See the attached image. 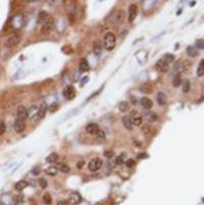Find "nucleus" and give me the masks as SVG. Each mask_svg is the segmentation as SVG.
<instances>
[{"mask_svg": "<svg viewBox=\"0 0 204 205\" xmlns=\"http://www.w3.org/2000/svg\"><path fill=\"white\" fill-rule=\"evenodd\" d=\"M116 38L114 36L113 33H106L104 36V42H103L102 45L104 46V48L108 51H111L114 47H116Z\"/></svg>", "mask_w": 204, "mask_h": 205, "instance_id": "1", "label": "nucleus"}, {"mask_svg": "<svg viewBox=\"0 0 204 205\" xmlns=\"http://www.w3.org/2000/svg\"><path fill=\"white\" fill-rule=\"evenodd\" d=\"M54 29V19L52 16H48V19L43 23L42 26V33L43 34H49Z\"/></svg>", "mask_w": 204, "mask_h": 205, "instance_id": "2", "label": "nucleus"}, {"mask_svg": "<svg viewBox=\"0 0 204 205\" xmlns=\"http://www.w3.org/2000/svg\"><path fill=\"white\" fill-rule=\"evenodd\" d=\"M130 119H131V122L133 123V126H141L143 123V116L140 114L138 111L136 110H133L131 112V114L129 115Z\"/></svg>", "mask_w": 204, "mask_h": 205, "instance_id": "3", "label": "nucleus"}, {"mask_svg": "<svg viewBox=\"0 0 204 205\" xmlns=\"http://www.w3.org/2000/svg\"><path fill=\"white\" fill-rule=\"evenodd\" d=\"M102 164H103L102 160L97 157V158H93L92 160H90V162L88 164V168L90 171H96L101 168Z\"/></svg>", "mask_w": 204, "mask_h": 205, "instance_id": "4", "label": "nucleus"}, {"mask_svg": "<svg viewBox=\"0 0 204 205\" xmlns=\"http://www.w3.org/2000/svg\"><path fill=\"white\" fill-rule=\"evenodd\" d=\"M20 43H21V37L20 36L14 35V36H12V37H9L8 39L6 40L5 43H4V46L8 47V48H12V47L17 46Z\"/></svg>", "mask_w": 204, "mask_h": 205, "instance_id": "5", "label": "nucleus"}, {"mask_svg": "<svg viewBox=\"0 0 204 205\" xmlns=\"http://www.w3.org/2000/svg\"><path fill=\"white\" fill-rule=\"evenodd\" d=\"M17 119H21V120H24L26 122L28 119V109L25 107V106L21 105L17 107Z\"/></svg>", "mask_w": 204, "mask_h": 205, "instance_id": "6", "label": "nucleus"}, {"mask_svg": "<svg viewBox=\"0 0 204 205\" xmlns=\"http://www.w3.org/2000/svg\"><path fill=\"white\" fill-rule=\"evenodd\" d=\"M76 96V90L73 86H68L64 91V97L68 100L74 99Z\"/></svg>", "mask_w": 204, "mask_h": 205, "instance_id": "7", "label": "nucleus"}, {"mask_svg": "<svg viewBox=\"0 0 204 205\" xmlns=\"http://www.w3.org/2000/svg\"><path fill=\"white\" fill-rule=\"evenodd\" d=\"M155 68H156V71L159 72H165L168 71L169 68V64L168 62H165L163 59H160L156 62V64H155Z\"/></svg>", "mask_w": 204, "mask_h": 205, "instance_id": "8", "label": "nucleus"}, {"mask_svg": "<svg viewBox=\"0 0 204 205\" xmlns=\"http://www.w3.org/2000/svg\"><path fill=\"white\" fill-rule=\"evenodd\" d=\"M100 131V128L97 123H88L86 126V132L88 134H91V135H97Z\"/></svg>", "mask_w": 204, "mask_h": 205, "instance_id": "9", "label": "nucleus"}, {"mask_svg": "<svg viewBox=\"0 0 204 205\" xmlns=\"http://www.w3.org/2000/svg\"><path fill=\"white\" fill-rule=\"evenodd\" d=\"M137 13H138V7L136 4H131L129 7V21L133 23L135 21Z\"/></svg>", "mask_w": 204, "mask_h": 205, "instance_id": "10", "label": "nucleus"}, {"mask_svg": "<svg viewBox=\"0 0 204 205\" xmlns=\"http://www.w3.org/2000/svg\"><path fill=\"white\" fill-rule=\"evenodd\" d=\"M13 128H14V131H16L17 133H21V132H24V130L26 129V122L17 119L16 122H14Z\"/></svg>", "mask_w": 204, "mask_h": 205, "instance_id": "11", "label": "nucleus"}, {"mask_svg": "<svg viewBox=\"0 0 204 205\" xmlns=\"http://www.w3.org/2000/svg\"><path fill=\"white\" fill-rule=\"evenodd\" d=\"M69 201L73 205H78L79 203L82 202V196L80 195V193L75 192V193H73L72 195H70Z\"/></svg>", "mask_w": 204, "mask_h": 205, "instance_id": "12", "label": "nucleus"}, {"mask_svg": "<svg viewBox=\"0 0 204 205\" xmlns=\"http://www.w3.org/2000/svg\"><path fill=\"white\" fill-rule=\"evenodd\" d=\"M140 104L144 109H147V110L153 106V103H152L151 99H149V98H147V97H143L142 99L140 100Z\"/></svg>", "mask_w": 204, "mask_h": 205, "instance_id": "13", "label": "nucleus"}, {"mask_svg": "<svg viewBox=\"0 0 204 205\" xmlns=\"http://www.w3.org/2000/svg\"><path fill=\"white\" fill-rule=\"evenodd\" d=\"M47 108H48V106H47V104L45 103V102H43V103L40 105L38 111H37V115H38L39 119H43L44 116H45L46 111H47Z\"/></svg>", "mask_w": 204, "mask_h": 205, "instance_id": "14", "label": "nucleus"}, {"mask_svg": "<svg viewBox=\"0 0 204 205\" xmlns=\"http://www.w3.org/2000/svg\"><path fill=\"white\" fill-rule=\"evenodd\" d=\"M102 43L100 40H95L94 43H93V51L96 55H99L102 51Z\"/></svg>", "mask_w": 204, "mask_h": 205, "instance_id": "15", "label": "nucleus"}, {"mask_svg": "<svg viewBox=\"0 0 204 205\" xmlns=\"http://www.w3.org/2000/svg\"><path fill=\"white\" fill-rule=\"evenodd\" d=\"M156 101L159 105H164L166 104V101H168V98H166V95L162 92H158L156 95Z\"/></svg>", "mask_w": 204, "mask_h": 205, "instance_id": "16", "label": "nucleus"}, {"mask_svg": "<svg viewBox=\"0 0 204 205\" xmlns=\"http://www.w3.org/2000/svg\"><path fill=\"white\" fill-rule=\"evenodd\" d=\"M122 123H124V126H125V128L127 129L128 131H132L133 129H134V126H133V123H132V122H131V119H130V118L128 115H126V116H124L122 118Z\"/></svg>", "mask_w": 204, "mask_h": 205, "instance_id": "17", "label": "nucleus"}, {"mask_svg": "<svg viewBox=\"0 0 204 205\" xmlns=\"http://www.w3.org/2000/svg\"><path fill=\"white\" fill-rule=\"evenodd\" d=\"M79 68H80V71L81 72H88L89 71V63L86 58H82L80 60V64H79Z\"/></svg>", "mask_w": 204, "mask_h": 205, "instance_id": "18", "label": "nucleus"}, {"mask_svg": "<svg viewBox=\"0 0 204 205\" xmlns=\"http://www.w3.org/2000/svg\"><path fill=\"white\" fill-rule=\"evenodd\" d=\"M141 92H143L144 94H149L152 91V85L150 83H144L142 86L140 87Z\"/></svg>", "mask_w": 204, "mask_h": 205, "instance_id": "19", "label": "nucleus"}, {"mask_svg": "<svg viewBox=\"0 0 204 205\" xmlns=\"http://www.w3.org/2000/svg\"><path fill=\"white\" fill-rule=\"evenodd\" d=\"M186 52L190 57H195L198 55V51L194 46H188L186 49Z\"/></svg>", "mask_w": 204, "mask_h": 205, "instance_id": "20", "label": "nucleus"}, {"mask_svg": "<svg viewBox=\"0 0 204 205\" xmlns=\"http://www.w3.org/2000/svg\"><path fill=\"white\" fill-rule=\"evenodd\" d=\"M56 168H57V170H60L61 173H69V171L70 170V167L69 166V164H66L64 162L58 163Z\"/></svg>", "mask_w": 204, "mask_h": 205, "instance_id": "21", "label": "nucleus"}, {"mask_svg": "<svg viewBox=\"0 0 204 205\" xmlns=\"http://www.w3.org/2000/svg\"><path fill=\"white\" fill-rule=\"evenodd\" d=\"M173 85L175 88H178L182 85V78H181V74H176L173 76Z\"/></svg>", "mask_w": 204, "mask_h": 205, "instance_id": "22", "label": "nucleus"}, {"mask_svg": "<svg viewBox=\"0 0 204 205\" xmlns=\"http://www.w3.org/2000/svg\"><path fill=\"white\" fill-rule=\"evenodd\" d=\"M45 173L47 175H49L50 177H55V175H57L58 170H57L56 166H49V167H47L46 170H45Z\"/></svg>", "mask_w": 204, "mask_h": 205, "instance_id": "23", "label": "nucleus"}, {"mask_svg": "<svg viewBox=\"0 0 204 205\" xmlns=\"http://www.w3.org/2000/svg\"><path fill=\"white\" fill-rule=\"evenodd\" d=\"M58 159V155L56 154V153H51V154H49L47 157H46V161L48 163H54L56 162Z\"/></svg>", "mask_w": 204, "mask_h": 205, "instance_id": "24", "label": "nucleus"}, {"mask_svg": "<svg viewBox=\"0 0 204 205\" xmlns=\"http://www.w3.org/2000/svg\"><path fill=\"white\" fill-rule=\"evenodd\" d=\"M191 68H192V63L190 61H184L183 63H182V69H183L186 74L191 72Z\"/></svg>", "mask_w": 204, "mask_h": 205, "instance_id": "25", "label": "nucleus"}, {"mask_svg": "<svg viewBox=\"0 0 204 205\" xmlns=\"http://www.w3.org/2000/svg\"><path fill=\"white\" fill-rule=\"evenodd\" d=\"M27 186H28V183L26 181H20L17 183L14 187H16V189L17 190V191H23L25 188H27Z\"/></svg>", "mask_w": 204, "mask_h": 205, "instance_id": "26", "label": "nucleus"}, {"mask_svg": "<svg viewBox=\"0 0 204 205\" xmlns=\"http://www.w3.org/2000/svg\"><path fill=\"white\" fill-rule=\"evenodd\" d=\"M197 75L198 77H203L204 76V59L200 60V63L197 68Z\"/></svg>", "mask_w": 204, "mask_h": 205, "instance_id": "27", "label": "nucleus"}, {"mask_svg": "<svg viewBox=\"0 0 204 205\" xmlns=\"http://www.w3.org/2000/svg\"><path fill=\"white\" fill-rule=\"evenodd\" d=\"M129 108V103L127 101H121L120 104H118V109L121 112H125L126 110H128Z\"/></svg>", "mask_w": 204, "mask_h": 205, "instance_id": "28", "label": "nucleus"}, {"mask_svg": "<svg viewBox=\"0 0 204 205\" xmlns=\"http://www.w3.org/2000/svg\"><path fill=\"white\" fill-rule=\"evenodd\" d=\"M48 13L46 12H41L40 13H39V16H38V21H39V23H44L47 19H48Z\"/></svg>", "mask_w": 204, "mask_h": 205, "instance_id": "29", "label": "nucleus"}, {"mask_svg": "<svg viewBox=\"0 0 204 205\" xmlns=\"http://www.w3.org/2000/svg\"><path fill=\"white\" fill-rule=\"evenodd\" d=\"M190 87H191V85H190V82L189 81H185L182 83V90H183L184 93H188L189 91H190Z\"/></svg>", "mask_w": 204, "mask_h": 205, "instance_id": "30", "label": "nucleus"}, {"mask_svg": "<svg viewBox=\"0 0 204 205\" xmlns=\"http://www.w3.org/2000/svg\"><path fill=\"white\" fill-rule=\"evenodd\" d=\"M37 111H38V109H37L36 106H32L28 110V118L33 119L35 116V114H37Z\"/></svg>", "mask_w": 204, "mask_h": 205, "instance_id": "31", "label": "nucleus"}, {"mask_svg": "<svg viewBox=\"0 0 204 205\" xmlns=\"http://www.w3.org/2000/svg\"><path fill=\"white\" fill-rule=\"evenodd\" d=\"M163 60H164L165 62H168V63L169 64L170 62H173V60H175V56L173 55V54H169V53H166L165 55H164V57L162 58Z\"/></svg>", "mask_w": 204, "mask_h": 205, "instance_id": "32", "label": "nucleus"}, {"mask_svg": "<svg viewBox=\"0 0 204 205\" xmlns=\"http://www.w3.org/2000/svg\"><path fill=\"white\" fill-rule=\"evenodd\" d=\"M147 119H148V122L153 123V122H156L157 119H158V116L155 114V113L149 112V113H148V115H147Z\"/></svg>", "mask_w": 204, "mask_h": 205, "instance_id": "33", "label": "nucleus"}, {"mask_svg": "<svg viewBox=\"0 0 204 205\" xmlns=\"http://www.w3.org/2000/svg\"><path fill=\"white\" fill-rule=\"evenodd\" d=\"M196 49H199V50H202L204 49V40L203 39H198L196 41Z\"/></svg>", "mask_w": 204, "mask_h": 205, "instance_id": "34", "label": "nucleus"}, {"mask_svg": "<svg viewBox=\"0 0 204 205\" xmlns=\"http://www.w3.org/2000/svg\"><path fill=\"white\" fill-rule=\"evenodd\" d=\"M114 162H116V164H118V165H121V164H124L125 163V154L117 156L116 158V160H114Z\"/></svg>", "mask_w": 204, "mask_h": 205, "instance_id": "35", "label": "nucleus"}, {"mask_svg": "<svg viewBox=\"0 0 204 205\" xmlns=\"http://www.w3.org/2000/svg\"><path fill=\"white\" fill-rule=\"evenodd\" d=\"M57 108H58V104L56 103V102H53V103H51L49 106H48L47 110H49L51 112H54V111L57 110Z\"/></svg>", "mask_w": 204, "mask_h": 205, "instance_id": "36", "label": "nucleus"}, {"mask_svg": "<svg viewBox=\"0 0 204 205\" xmlns=\"http://www.w3.org/2000/svg\"><path fill=\"white\" fill-rule=\"evenodd\" d=\"M43 202L45 203V204H50V203H51V196H50L48 193L44 194V196H43Z\"/></svg>", "mask_w": 204, "mask_h": 205, "instance_id": "37", "label": "nucleus"}, {"mask_svg": "<svg viewBox=\"0 0 204 205\" xmlns=\"http://www.w3.org/2000/svg\"><path fill=\"white\" fill-rule=\"evenodd\" d=\"M173 71H175L177 74H180V72L182 71V63L180 61H178L175 63V67H173Z\"/></svg>", "mask_w": 204, "mask_h": 205, "instance_id": "38", "label": "nucleus"}, {"mask_svg": "<svg viewBox=\"0 0 204 205\" xmlns=\"http://www.w3.org/2000/svg\"><path fill=\"white\" fill-rule=\"evenodd\" d=\"M125 164L127 165V167L131 168L133 166H135V160L134 159H127L125 161Z\"/></svg>", "mask_w": 204, "mask_h": 205, "instance_id": "39", "label": "nucleus"}, {"mask_svg": "<svg viewBox=\"0 0 204 205\" xmlns=\"http://www.w3.org/2000/svg\"><path fill=\"white\" fill-rule=\"evenodd\" d=\"M5 131H6V124L3 123V122H1V120H0V136L4 134Z\"/></svg>", "mask_w": 204, "mask_h": 205, "instance_id": "40", "label": "nucleus"}, {"mask_svg": "<svg viewBox=\"0 0 204 205\" xmlns=\"http://www.w3.org/2000/svg\"><path fill=\"white\" fill-rule=\"evenodd\" d=\"M38 183H39V186H40L42 189H45L46 187H47V182L44 180V179H39Z\"/></svg>", "mask_w": 204, "mask_h": 205, "instance_id": "41", "label": "nucleus"}, {"mask_svg": "<svg viewBox=\"0 0 204 205\" xmlns=\"http://www.w3.org/2000/svg\"><path fill=\"white\" fill-rule=\"evenodd\" d=\"M104 156L107 157V158H112V157L114 156V152L111 151V150H109V151H105L104 152Z\"/></svg>", "mask_w": 204, "mask_h": 205, "instance_id": "42", "label": "nucleus"}, {"mask_svg": "<svg viewBox=\"0 0 204 205\" xmlns=\"http://www.w3.org/2000/svg\"><path fill=\"white\" fill-rule=\"evenodd\" d=\"M148 155L146 154V153H142V154H139L138 156H137V158L138 159H141V158H146Z\"/></svg>", "mask_w": 204, "mask_h": 205, "instance_id": "43", "label": "nucleus"}, {"mask_svg": "<svg viewBox=\"0 0 204 205\" xmlns=\"http://www.w3.org/2000/svg\"><path fill=\"white\" fill-rule=\"evenodd\" d=\"M57 205H68V201L65 200H60L57 202Z\"/></svg>", "mask_w": 204, "mask_h": 205, "instance_id": "44", "label": "nucleus"}, {"mask_svg": "<svg viewBox=\"0 0 204 205\" xmlns=\"http://www.w3.org/2000/svg\"><path fill=\"white\" fill-rule=\"evenodd\" d=\"M33 173H34V175H38V173H39V168H38V167H36L35 170H34V171H33Z\"/></svg>", "mask_w": 204, "mask_h": 205, "instance_id": "45", "label": "nucleus"}, {"mask_svg": "<svg viewBox=\"0 0 204 205\" xmlns=\"http://www.w3.org/2000/svg\"><path fill=\"white\" fill-rule=\"evenodd\" d=\"M83 165H84V161H81V162L78 163V167H79V168H81Z\"/></svg>", "mask_w": 204, "mask_h": 205, "instance_id": "46", "label": "nucleus"}, {"mask_svg": "<svg viewBox=\"0 0 204 205\" xmlns=\"http://www.w3.org/2000/svg\"><path fill=\"white\" fill-rule=\"evenodd\" d=\"M196 4V1H191L190 2V6H194Z\"/></svg>", "mask_w": 204, "mask_h": 205, "instance_id": "47", "label": "nucleus"}, {"mask_svg": "<svg viewBox=\"0 0 204 205\" xmlns=\"http://www.w3.org/2000/svg\"><path fill=\"white\" fill-rule=\"evenodd\" d=\"M0 205H4V204H2V203H1V202H0Z\"/></svg>", "mask_w": 204, "mask_h": 205, "instance_id": "48", "label": "nucleus"}]
</instances>
